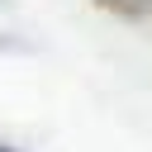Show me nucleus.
Listing matches in <instances>:
<instances>
[{
	"instance_id": "1",
	"label": "nucleus",
	"mask_w": 152,
	"mask_h": 152,
	"mask_svg": "<svg viewBox=\"0 0 152 152\" xmlns=\"http://www.w3.org/2000/svg\"><path fill=\"white\" fill-rule=\"evenodd\" d=\"M0 152H10V147H5V142H0Z\"/></svg>"
}]
</instances>
